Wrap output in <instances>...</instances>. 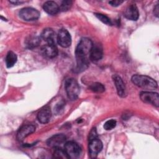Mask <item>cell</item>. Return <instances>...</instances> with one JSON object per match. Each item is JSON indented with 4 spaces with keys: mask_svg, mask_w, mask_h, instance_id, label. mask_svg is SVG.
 I'll return each instance as SVG.
<instances>
[{
    "mask_svg": "<svg viewBox=\"0 0 159 159\" xmlns=\"http://www.w3.org/2000/svg\"><path fill=\"white\" fill-rule=\"evenodd\" d=\"M93 44L88 38H82L78 43L76 50L75 56L76 60V71L81 72L85 70L89 63V53Z\"/></svg>",
    "mask_w": 159,
    "mask_h": 159,
    "instance_id": "obj_1",
    "label": "cell"
},
{
    "mask_svg": "<svg viewBox=\"0 0 159 159\" xmlns=\"http://www.w3.org/2000/svg\"><path fill=\"white\" fill-rule=\"evenodd\" d=\"M132 82L139 88L146 90H153L157 88V83L153 78L140 75H134L131 78Z\"/></svg>",
    "mask_w": 159,
    "mask_h": 159,
    "instance_id": "obj_2",
    "label": "cell"
},
{
    "mask_svg": "<svg viewBox=\"0 0 159 159\" xmlns=\"http://www.w3.org/2000/svg\"><path fill=\"white\" fill-rule=\"evenodd\" d=\"M65 88L68 98L71 100H75L78 98L80 88L76 80L74 78H69L65 81Z\"/></svg>",
    "mask_w": 159,
    "mask_h": 159,
    "instance_id": "obj_3",
    "label": "cell"
},
{
    "mask_svg": "<svg viewBox=\"0 0 159 159\" xmlns=\"http://www.w3.org/2000/svg\"><path fill=\"white\" fill-rule=\"evenodd\" d=\"M64 150L69 158H77L81 153L80 145L75 142H68L65 143Z\"/></svg>",
    "mask_w": 159,
    "mask_h": 159,
    "instance_id": "obj_4",
    "label": "cell"
},
{
    "mask_svg": "<svg viewBox=\"0 0 159 159\" xmlns=\"http://www.w3.org/2000/svg\"><path fill=\"white\" fill-rule=\"evenodd\" d=\"M19 16L26 21H33L38 19L40 17V12L33 7H24L19 12Z\"/></svg>",
    "mask_w": 159,
    "mask_h": 159,
    "instance_id": "obj_5",
    "label": "cell"
},
{
    "mask_svg": "<svg viewBox=\"0 0 159 159\" xmlns=\"http://www.w3.org/2000/svg\"><path fill=\"white\" fill-rule=\"evenodd\" d=\"M140 98L145 103L151 104L157 107L159 106V96L157 93L148 91H142L140 93Z\"/></svg>",
    "mask_w": 159,
    "mask_h": 159,
    "instance_id": "obj_6",
    "label": "cell"
},
{
    "mask_svg": "<svg viewBox=\"0 0 159 159\" xmlns=\"http://www.w3.org/2000/svg\"><path fill=\"white\" fill-rule=\"evenodd\" d=\"M57 41L58 43L63 48L70 47L71 43V37L70 34L66 29H60L57 34Z\"/></svg>",
    "mask_w": 159,
    "mask_h": 159,
    "instance_id": "obj_7",
    "label": "cell"
},
{
    "mask_svg": "<svg viewBox=\"0 0 159 159\" xmlns=\"http://www.w3.org/2000/svg\"><path fill=\"white\" fill-rule=\"evenodd\" d=\"M102 148V143L98 138L93 139L89 140V153L90 157L92 158H96L98 154Z\"/></svg>",
    "mask_w": 159,
    "mask_h": 159,
    "instance_id": "obj_8",
    "label": "cell"
},
{
    "mask_svg": "<svg viewBox=\"0 0 159 159\" xmlns=\"http://www.w3.org/2000/svg\"><path fill=\"white\" fill-rule=\"evenodd\" d=\"M35 130V127L32 124H25L22 125L18 130L17 134V139L19 141H22L25 137Z\"/></svg>",
    "mask_w": 159,
    "mask_h": 159,
    "instance_id": "obj_9",
    "label": "cell"
},
{
    "mask_svg": "<svg viewBox=\"0 0 159 159\" xmlns=\"http://www.w3.org/2000/svg\"><path fill=\"white\" fill-rule=\"evenodd\" d=\"M66 136L62 134H56L51 137L47 140V145L49 147L56 148L61 147V146L65 143L66 142Z\"/></svg>",
    "mask_w": 159,
    "mask_h": 159,
    "instance_id": "obj_10",
    "label": "cell"
},
{
    "mask_svg": "<svg viewBox=\"0 0 159 159\" xmlns=\"http://www.w3.org/2000/svg\"><path fill=\"white\" fill-rule=\"evenodd\" d=\"M52 117L50 107L48 106L43 107L37 114L38 120L42 124H46L49 122Z\"/></svg>",
    "mask_w": 159,
    "mask_h": 159,
    "instance_id": "obj_11",
    "label": "cell"
},
{
    "mask_svg": "<svg viewBox=\"0 0 159 159\" xmlns=\"http://www.w3.org/2000/svg\"><path fill=\"white\" fill-rule=\"evenodd\" d=\"M41 37L47 43L55 44V41L57 40V35L56 36L55 32L53 29L50 28H47L42 31Z\"/></svg>",
    "mask_w": 159,
    "mask_h": 159,
    "instance_id": "obj_12",
    "label": "cell"
},
{
    "mask_svg": "<svg viewBox=\"0 0 159 159\" xmlns=\"http://www.w3.org/2000/svg\"><path fill=\"white\" fill-rule=\"evenodd\" d=\"M117 94L120 97H124L125 95V86L122 79L117 75H114L112 76Z\"/></svg>",
    "mask_w": 159,
    "mask_h": 159,
    "instance_id": "obj_13",
    "label": "cell"
},
{
    "mask_svg": "<svg viewBox=\"0 0 159 159\" xmlns=\"http://www.w3.org/2000/svg\"><path fill=\"white\" fill-rule=\"evenodd\" d=\"M124 16L129 20H137L139 17V12L136 5L131 4L129 6L124 12Z\"/></svg>",
    "mask_w": 159,
    "mask_h": 159,
    "instance_id": "obj_14",
    "label": "cell"
},
{
    "mask_svg": "<svg viewBox=\"0 0 159 159\" xmlns=\"http://www.w3.org/2000/svg\"><path fill=\"white\" fill-rule=\"evenodd\" d=\"M43 54L48 58H54L58 54V48L55 44L47 43L42 48Z\"/></svg>",
    "mask_w": 159,
    "mask_h": 159,
    "instance_id": "obj_15",
    "label": "cell"
},
{
    "mask_svg": "<svg viewBox=\"0 0 159 159\" xmlns=\"http://www.w3.org/2000/svg\"><path fill=\"white\" fill-rule=\"evenodd\" d=\"M103 52L99 45H93L89 53V60L92 61H97L102 57Z\"/></svg>",
    "mask_w": 159,
    "mask_h": 159,
    "instance_id": "obj_16",
    "label": "cell"
},
{
    "mask_svg": "<svg viewBox=\"0 0 159 159\" xmlns=\"http://www.w3.org/2000/svg\"><path fill=\"white\" fill-rule=\"evenodd\" d=\"M43 10L50 15H55L60 11V7L54 1H48L45 2L43 6Z\"/></svg>",
    "mask_w": 159,
    "mask_h": 159,
    "instance_id": "obj_17",
    "label": "cell"
},
{
    "mask_svg": "<svg viewBox=\"0 0 159 159\" xmlns=\"http://www.w3.org/2000/svg\"><path fill=\"white\" fill-rule=\"evenodd\" d=\"M40 43V38L37 35H29L25 40L26 46L29 48H32L36 47Z\"/></svg>",
    "mask_w": 159,
    "mask_h": 159,
    "instance_id": "obj_18",
    "label": "cell"
},
{
    "mask_svg": "<svg viewBox=\"0 0 159 159\" xmlns=\"http://www.w3.org/2000/svg\"><path fill=\"white\" fill-rule=\"evenodd\" d=\"M17 60V55L13 52H9L5 59L6 66L7 68L12 67L16 63Z\"/></svg>",
    "mask_w": 159,
    "mask_h": 159,
    "instance_id": "obj_19",
    "label": "cell"
},
{
    "mask_svg": "<svg viewBox=\"0 0 159 159\" xmlns=\"http://www.w3.org/2000/svg\"><path fill=\"white\" fill-rule=\"evenodd\" d=\"M53 157L56 158H63V159L69 158L65 150L62 149L61 147L55 148V150L53 152Z\"/></svg>",
    "mask_w": 159,
    "mask_h": 159,
    "instance_id": "obj_20",
    "label": "cell"
},
{
    "mask_svg": "<svg viewBox=\"0 0 159 159\" xmlns=\"http://www.w3.org/2000/svg\"><path fill=\"white\" fill-rule=\"evenodd\" d=\"M89 89L94 93H102L105 91V87L101 83H94L89 86Z\"/></svg>",
    "mask_w": 159,
    "mask_h": 159,
    "instance_id": "obj_21",
    "label": "cell"
},
{
    "mask_svg": "<svg viewBox=\"0 0 159 159\" xmlns=\"http://www.w3.org/2000/svg\"><path fill=\"white\" fill-rule=\"evenodd\" d=\"M94 15L102 22H103V23H104L107 25H112V22H111V19L107 16H106L104 14H101V13H95Z\"/></svg>",
    "mask_w": 159,
    "mask_h": 159,
    "instance_id": "obj_22",
    "label": "cell"
},
{
    "mask_svg": "<svg viewBox=\"0 0 159 159\" xmlns=\"http://www.w3.org/2000/svg\"><path fill=\"white\" fill-rule=\"evenodd\" d=\"M116 121L114 119H111L107 120L104 124V129L106 130H109L114 129L116 126Z\"/></svg>",
    "mask_w": 159,
    "mask_h": 159,
    "instance_id": "obj_23",
    "label": "cell"
},
{
    "mask_svg": "<svg viewBox=\"0 0 159 159\" xmlns=\"http://www.w3.org/2000/svg\"><path fill=\"white\" fill-rule=\"evenodd\" d=\"M72 6L71 1H63L61 2V5L60 6V10L61 11H68Z\"/></svg>",
    "mask_w": 159,
    "mask_h": 159,
    "instance_id": "obj_24",
    "label": "cell"
},
{
    "mask_svg": "<svg viewBox=\"0 0 159 159\" xmlns=\"http://www.w3.org/2000/svg\"><path fill=\"white\" fill-rule=\"evenodd\" d=\"M64 102L63 101H61V102H59L58 104H57L55 107H54V111L57 113V114H58L60 112V111L63 109V106H64Z\"/></svg>",
    "mask_w": 159,
    "mask_h": 159,
    "instance_id": "obj_25",
    "label": "cell"
},
{
    "mask_svg": "<svg viewBox=\"0 0 159 159\" xmlns=\"http://www.w3.org/2000/svg\"><path fill=\"white\" fill-rule=\"evenodd\" d=\"M95 138H97V132H96V128H93L90 133H89V141L93 139H95Z\"/></svg>",
    "mask_w": 159,
    "mask_h": 159,
    "instance_id": "obj_26",
    "label": "cell"
},
{
    "mask_svg": "<svg viewBox=\"0 0 159 159\" xmlns=\"http://www.w3.org/2000/svg\"><path fill=\"white\" fill-rule=\"evenodd\" d=\"M123 2V1H120V0H115V1H111L109 2V4H111L112 6L114 7H117L119 5H120Z\"/></svg>",
    "mask_w": 159,
    "mask_h": 159,
    "instance_id": "obj_27",
    "label": "cell"
},
{
    "mask_svg": "<svg viewBox=\"0 0 159 159\" xmlns=\"http://www.w3.org/2000/svg\"><path fill=\"white\" fill-rule=\"evenodd\" d=\"M153 13H154V15L156 16V17H158V4H156L155 7H154V9H153Z\"/></svg>",
    "mask_w": 159,
    "mask_h": 159,
    "instance_id": "obj_28",
    "label": "cell"
},
{
    "mask_svg": "<svg viewBox=\"0 0 159 159\" xmlns=\"http://www.w3.org/2000/svg\"><path fill=\"white\" fill-rule=\"evenodd\" d=\"M11 3H13V4H20V3H22V2H23L22 1H10Z\"/></svg>",
    "mask_w": 159,
    "mask_h": 159,
    "instance_id": "obj_29",
    "label": "cell"
}]
</instances>
